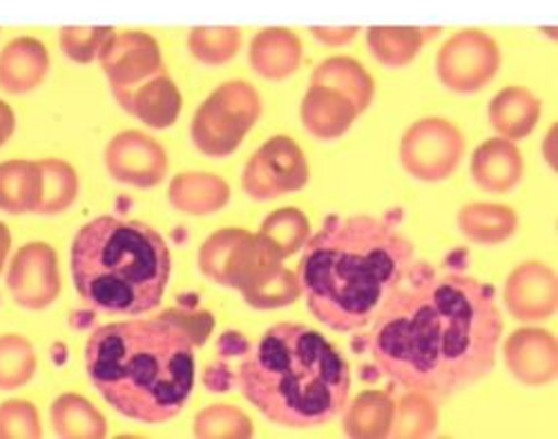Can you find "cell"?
<instances>
[{
    "label": "cell",
    "instance_id": "17",
    "mask_svg": "<svg viewBox=\"0 0 558 439\" xmlns=\"http://www.w3.org/2000/svg\"><path fill=\"white\" fill-rule=\"evenodd\" d=\"M117 96L125 110L159 130L170 127L181 112V94L166 70L153 76L150 83L136 85Z\"/></svg>",
    "mask_w": 558,
    "mask_h": 439
},
{
    "label": "cell",
    "instance_id": "8",
    "mask_svg": "<svg viewBox=\"0 0 558 439\" xmlns=\"http://www.w3.org/2000/svg\"><path fill=\"white\" fill-rule=\"evenodd\" d=\"M464 157V138L447 119L415 121L400 141V163L417 181L438 183L449 179Z\"/></svg>",
    "mask_w": 558,
    "mask_h": 439
},
{
    "label": "cell",
    "instance_id": "20",
    "mask_svg": "<svg viewBox=\"0 0 558 439\" xmlns=\"http://www.w3.org/2000/svg\"><path fill=\"white\" fill-rule=\"evenodd\" d=\"M159 70H163L159 47L150 36L144 34L123 36L117 47H112V54L106 61V72L110 74L112 89L128 87L132 81H138Z\"/></svg>",
    "mask_w": 558,
    "mask_h": 439
},
{
    "label": "cell",
    "instance_id": "21",
    "mask_svg": "<svg viewBox=\"0 0 558 439\" xmlns=\"http://www.w3.org/2000/svg\"><path fill=\"white\" fill-rule=\"evenodd\" d=\"M440 32V27H371L366 29V42L378 63L398 70L409 65Z\"/></svg>",
    "mask_w": 558,
    "mask_h": 439
},
{
    "label": "cell",
    "instance_id": "12",
    "mask_svg": "<svg viewBox=\"0 0 558 439\" xmlns=\"http://www.w3.org/2000/svg\"><path fill=\"white\" fill-rule=\"evenodd\" d=\"M505 364L525 386H547L556 379L558 349L551 332L519 328L505 341Z\"/></svg>",
    "mask_w": 558,
    "mask_h": 439
},
{
    "label": "cell",
    "instance_id": "22",
    "mask_svg": "<svg viewBox=\"0 0 558 439\" xmlns=\"http://www.w3.org/2000/svg\"><path fill=\"white\" fill-rule=\"evenodd\" d=\"M458 228L478 246H498L519 228V217L509 206L468 204L458 212Z\"/></svg>",
    "mask_w": 558,
    "mask_h": 439
},
{
    "label": "cell",
    "instance_id": "27",
    "mask_svg": "<svg viewBox=\"0 0 558 439\" xmlns=\"http://www.w3.org/2000/svg\"><path fill=\"white\" fill-rule=\"evenodd\" d=\"M242 34L235 27H195L189 36L191 54L204 65H223L235 59Z\"/></svg>",
    "mask_w": 558,
    "mask_h": 439
},
{
    "label": "cell",
    "instance_id": "19",
    "mask_svg": "<svg viewBox=\"0 0 558 439\" xmlns=\"http://www.w3.org/2000/svg\"><path fill=\"white\" fill-rule=\"evenodd\" d=\"M168 197L177 210L185 215L206 217L219 212L228 204L230 185L217 174L185 172L172 179Z\"/></svg>",
    "mask_w": 558,
    "mask_h": 439
},
{
    "label": "cell",
    "instance_id": "3",
    "mask_svg": "<svg viewBox=\"0 0 558 439\" xmlns=\"http://www.w3.org/2000/svg\"><path fill=\"white\" fill-rule=\"evenodd\" d=\"M85 370L121 415L161 424L177 417L195 388V344L166 313L106 324L85 344Z\"/></svg>",
    "mask_w": 558,
    "mask_h": 439
},
{
    "label": "cell",
    "instance_id": "18",
    "mask_svg": "<svg viewBox=\"0 0 558 439\" xmlns=\"http://www.w3.org/2000/svg\"><path fill=\"white\" fill-rule=\"evenodd\" d=\"M492 127L507 141H521L530 136L541 119V101L519 85L500 89L487 110Z\"/></svg>",
    "mask_w": 558,
    "mask_h": 439
},
{
    "label": "cell",
    "instance_id": "26",
    "mask_svg": "<svg viewBox=\"0 0 558 439\" xmlns=\"http://www.w3.org/2000/svg\"><path fill=\"white\" fill-rule=\"evenodd\" d=\"M438 406L432 402L429 395L417 393V390H407V395H402L396 404L389 435L402 439L427 437L438 428Z\"/></svg>",
    "mask_w": 558,
    "mask_h": 439
},
{
    "label": "cell",
    "instance_id": "16",
    "mask_svg": "<svg viewBox=\"0 0 558 439\" xmlns=\"http://www.w3.org/2000/svg\"><path fill=\"white\" fill-rule=\"evenodd\" d=\"M248 59L251 68L268 81L289 78L302 63V40L287 27H266L251 40Z\"/></svg>",
    "mask_w": 558,
    "mask_h": 439
},
{
    "label": "cell",
    "instance_id": "29",
    "mask_svg": "<svg viewBox=\"0 0 558 439\" xmlns=\"http://www.w3.org/2000/svg\"><path fill=\"white\" fill-rule=\"evenodd\" d=\"M57 419L59 424L65 426L63 430L68 435H104L106 432L104 417L85 400H78V398H65L63 402H59Z\"/></svg>",
    "mask_w": 558,
    "mask_h": 439
},
{
    "label": "cell",
    "instance_id": "2",
    "mask_svg": "<svg viewBox=\"0 0 558 439\" xmlns=\"http://www.w3.org/2000/svg\"><path fill=\"white\" fill-rule=\"evenodd\" d=\"M413 264V243L380 217L333 215L304 243L298 279L313 317L338 332L374 321Z\"/></svg>",
    "mask_w": 558,
    "mask_h": 439
},
{
    "label": "cell",
    "instance_id": "4",
    "mask_svg": "<svg viewBox=\"0 0 558 439\" xmlns=\"http://www.w3.org/2000/svg\"><path fill=\"white\" fill-rule=\"evenodd\" d=\"M238 383L268 422L315 428L344 411L351 395V368L322 332L284 321L270 326L246 351Z\"/></svg>",
    "mask_w": 558,
    "mask_h": 439
},
{
    "label": "cell",
    "instance_id": "6",
    "mask_svg": "<svg viewBox=\"0 0 558 439\" xmlns=\"http://www.w3.org/2000/svg\"><path fill=\"white\" fill-rule=\"evenodd\" d=\"M259 234L242 228H223L199 248V270L215 283L240 290L257 310L287 308L302 295L298 275Z\"/></svg>",
    "mask_w": 558,
    "mask_h": 439
},
{
    "label": "cell",
    "instance_id": "23",
    "mask_svg": "<svg viewBox=\"0 0 558 439\" xmlns=\"http://www.w3.org/2000/svg\"><path fill=\"white\" fill-rule=\"evenodd\" d=\"M396 402L383 390H364L347 408L342 430L355 439L389 437Z\"/></svg>",
    "mask_w": 558,
    "mask_h": 439
},
{
    "label": "cell",
    "instance_id": "9",
    "mask_svg": "<svg viewBox=\"0 0 558 439\" xmlns=\"http://www.w3.org/2000/svg\"><path fill=\"white\" fill-rule=\"evenodd\" d=\"M308 183V163L291 136H272L248 159L242 187L255 202L279 199Z\"/></svg>",
    "mask_w": 558,
    "mask_h": 439
},
{
    "label": "cell",
    "instance_id": "1",
    "mask_svg": "<svg viewBox=\"0 0 558 439\" xmlns=\"http://www.w3.org/2000/svg\"><path fill=\"white\" fill-rule=\"evenodd\" d=\"M368 351L380 375L429 398H451L496 366L502 317L496 290L413 261L374 317Z\"/></svg>",
    "mask_w": 558,
    "mask_h": 439
},
{
    "label": "cell",
    "instance_id": "15",
    "mask_svg": "<svg viewBox=\"0 0 558 439\" xmlns=\"http://www.w3.org/2000/svg\"><path fill=\"white\" fill-rule=\"evenodd\" d=\"M523 157L514 141L489 138L481 143L472 157V179L478 187L494 194L514 190L523 179Z\"/></svg>",
    "mask_w": 558,
    "mask_h": 439
},
{
    "label": "cell",
    "instance_id": "5",
    "mask_svg": "<svg viewBox=\"0 0 558 439\" xmlns=\"http://www.w3.org/2000/svg\"><path fill=\"white\" fill-rule=\"evenodd\" d=\"M70 261L74 288L89 306L132 317L161 304L172 272L166 239L144 221L119 217L85 223Z\"/></svg>",
    "mask_w": 558,
    "mask_h": 439
},
{
    "label": "cell",
    "instance_id": "10",
    "mask_svg": "<svg viewBox=\"0 0 558 439\" xmlns=\"http://www.w3.org/2000/svg\"><path fill=\"white\" fill-rule=\"evenodd\" d=\"M500 68L496 40L483 29H462L453 34L438 52L436 74L440 83L458 94L485 89Z\"/></svg>",
    "mask_w": 558,
    "mask_h": 439
},
{
    "label": "cell",
    "instance_id": "7",
    "mask_svg": "<svg viewBox=\"0 0 558 439\" xmlns=\"http://www.w3.org/2000/svg\"><path fill=\"white\" fill-rule=\"evenodd\" d=\"M259 117L262 99L257 89L246 81H228L199 106L191 127L193 143L210 159L230 157Z\"/></svg>",
    "mask_w": 558,
    "mask_h": 439
},
{
    "label": "cell",
    "instance_id": "24",
    "mask_svg": "<svg viewBox=\"0 0 558 439\" xmlns=\"http://www.w3.org/2000/svg\"><path fill=\"white\" fill-rule=\"evenodd\" d=\"M311 83H322L342 92L360 114L371 106L376 94L374 78H371V74L355 59L349 57H331L322 61L315 68Z\"/></svg>",
    "mask_w": 558,
    "mask_h": 439
},
{
    "label": "cell",
    "instance_id": "31",
    "mask_svg": "<svg viewBox=\"0 0 558 439\" xmlns=\"http://www.w3.org/2000/svg\"><path fill=\"white\" fill-rule=\"evenodd\" d=\"M240 349L248 351V344H246V339L240 337L238 332H226L219 339V351L226 355H240Z\"/></svg>",
    "mask_w": 558,
    "mask_h": 439
},
{
    "label": "cell",
    "instance_id": "30",
    "mask_svg": "<svg viewBox=\"0 0 558 439\" xmlns=\"http://www.w3.org/2000/svg\"><path fill=\"white\" fill-rule=\"evenodd\" d=\"M357 27H311V34L322 40L324 45H333V47H342L347 42H351L357 36Z\"/></svg>",
    "mask_w": 558,
    "mask_h": 439
},
{
    "label": "cell",
    "instance_id": "25",
    "mask_svg": "<svg viewBox=\"0 0 558 439\" xmlns=\"http://www.w3.org/2000/svg\"><path fill=\"white\" fill-rule=\"evenodd\" d=\"M259 236L270 243L279 257L287 259L304 248V243L311 236V223L302 210L282 208L270 212L264 219Z\"/></svg>",
    "mask_w": 558,
    "mask_h": 439
},
{
    "label": "cell",
    "instance_id": "11",
    "mask_svg": "<svg viewBox=\"0 0 558 439\" xmlns=\"http://www.w3.org/2000/svg\"><path fill=\"white\" fill-rule=\"evenodd\" d=\"M556 275L541 261L519 264L505 281V306L519 321H543L556 310Z\"/></svg>",
    "mask_w": 558,
    "mask_h": 439
},
{
    "label": "cell",
    "instance_id": "13",
    "mask_svg": "<svg viewBox=\"0 0 558 439\" xmlns=\"http://www.w3.org/2000/svg\"><path fill=\"white\" fill-rule=\"evenodd\" d=\"M108 168L119 181L150 187L163 181L168 172V157L150 136L142 132H125L110 143Z\"/></svg>",
    "mask_w": 558,
    "mask_h": 439
},
{
    "label": "cell",
    "instance_id": "14",
    "mask_svg": "<svg viewBox=\"0 0 558 439\" xmlns=\"http://www.w3.org/2000/svg\"><path fill=\"white\" fill-rule=\"evenodd\" d=\"M302 123L306 132L319 141L340 138L360 117L347 96L329 85L311 83L302 101Z\"/></svg>",
    "mask_w": 558,
    "mask_h": 439
},
{
    "label": "cell",
    "instance_id": "28",
    "mask_svg": "<svg viewBox=\"0 0 558 439\" xmlns=\"http://www.w3.org/2000/svg\"><path fill=\"white\" fill-rule=\"evenodd\" d=\"M195 435L206 439H230V437H251L253 424L246 413L230 404H213L197 413Z\"/></svg>",
    "mask_w": 558,
    "mask_h": 439
}]
</instances>
